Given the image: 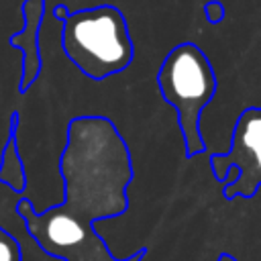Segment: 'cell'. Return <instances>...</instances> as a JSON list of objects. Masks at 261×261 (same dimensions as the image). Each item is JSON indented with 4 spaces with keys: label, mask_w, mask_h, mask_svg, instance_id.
<instances>
[{
    "label": "cell",
    "mask_w": 261,
    "mask_h": 261,
    "mask_svg": "<svg viewBox=\"0 0 261 261\" xmlns=\"http://www.w3.org/2000/svg\"><path fill=\"white\" fill-rule=\"evenodd\" d=\"M212 175L222 184L228 169L237 167L239 177L230 186H222V196L232 198H253L261 186V108H245L230 137V147L226 153L210 155Z\"/></svg>",
    "instance_id": "4"
},
{
    "label": "cell",
    "mask_w": 261,
    "mask_h": 261,
    "mask_svg": "<svg viewBox=\"0 0 261 261\" xmlns=\"http://www.w3.org/2000/svg\"><path fill=\"white\" fill-rule=\"evenodd\" d=\"M63 200L37 212L20 198L16 214L35 245L49 257L112 255L96 232V222L126 212V188L133 181V161L124 137L106 116H75L67 124V141L59 157Z\"/></svg>",
    "instance_id": "1"
},
{
    "label": "cell",
    "mask_w": 261,
    "mask_h": 261,
    "mask_svg": "<svg viewBox=\"0 0 261 261\" xmlns=\"http://www.w3.org/2000/svg\"><path fill=\"white\" fill-rule=\"evenodd\" d=\"M18 118H20L18 112L10 114V133H8V141L0 157V184L8 186L16 194H22L27 190V171H24V163H22V157L18 153V143H16Z\"/></svg>",
    "instance_id": "6"
},
{
    "label": "cell",
    "mask_w": 261,
    "mask_h": 261,
    "mask_svg": "<svg viewBox=\"0 0 261 261\" xmlns=\"http://www.w3.org/2000/svg\"><path fill=\"white\" fill-rule=\"evenodd\" d=\"M145 255V249H137L133 257H126V259H116L114 255H106V257H73V259H67V261H141Z\"/></svg>",
    "instance_id": "9"
},
{
    "label": "cell",
    "mask_w": 261,
    "mask_h": 261,
    "mask_svg": "<svg viewBox=\"0 0 261 261\" xmlns=\"http://www.w3.org/2000/svg\"><path fill=\"white\" fill-rule=\"evenodd\" d=\"M0 261H22V249L18 239L0 226Z\"/></svg>",
    "instance_id": "7"
},
{
    "label": "cell",
    "mask_w": 261,
    "mask_h": 261,
    "mask_svg": "<svg viewBox=\"0 0 261 261\" xmlns=\"http://www.w3.org/2000/svg\"><path fill=\"white\" fill-rule=\"evenodd\" d=\"M69 14H71V12H69V8H67L65 4H57V6L53 8V16H55V18H59L61 22H63V20H65Z\"/></svg>",
    "instance_id": "10"
},
{
    "label": "cell",
    "mask_w": 261,
    "mask_h": 261,
    "mask_svg": "<svg viewBox=\"0 0 261 261\" xmlns=\"http://www.w3.org/2000/svg\"><path fill=\"white\" fill-rule=\"evenodd\" d=\"M204 14H206V20H208L210 24H218V22L224 18V6H222L218 0L206 2V6H204Z\"/></svg>",
    "instance_id": "8"
},
{
    "label": "cell",
    "mask_w": 261,
    "mask_h": 261,
    "mask_svg": "<svg viewBox=\"0 0 261 261\" xmlns=\"http://www.w3.org/2000/svg\"><path fill=\"white\" fill-rule=\"evenodd\" d=\"M157 86L163 100L177 112L186 155L204 153L206 143L200 130V118L216 94V73L206 53L196 43L175 45L157 71Z\"/></svg>",
    "instance_id": "3"
},
{
    "label": "cell",
    "mask_w": 261,
    "mask_h": 261,
    "mask_svg": "<svg viewBox=\"0 0 261 261\" xmlns=\"http://www.w3.org/2000/svg\"><path fill=\"white\" fill-rule=\"evenodd\" d=\"M22 12V29L10 35L8 43L22 53V71L18 82V92H27L39 77L43 67V57L39 49V35L45 16V0H24L20 4Z\"/></svg>",
    "instance_id": "5"
},
{
    "label": "cell",
    "mask_w": 261,
    "mask_h": 261,
    "mask_svg": "<svg viewBox=\"0 0 261 261\" xmlns=\"http://www.w3.org/2000/svg\"><path fill=\"white\" fill-rule=\"evenodd\" d=\"M61 49L67 59L94 82L124 71L135 57L126 18L112 4L71 12L63 20Z\"/></svg>",
    "instance_id": "2"
}]
</instances>
